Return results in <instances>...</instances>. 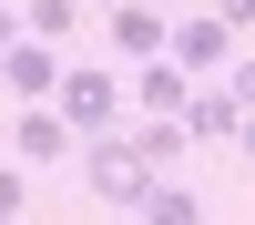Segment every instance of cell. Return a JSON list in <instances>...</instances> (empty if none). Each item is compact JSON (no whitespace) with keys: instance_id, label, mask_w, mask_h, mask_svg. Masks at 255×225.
I'll return each instance as SVG.
<instances>
[{"instance_id":"8","label":"cell","mask_w":255,"mask_h":225,"mask_svg":"<svg viewBox=\"0 0 255 225\" xmlns=\"http://www.w3.org/2000/svg\"><path fill=\"white\" fill-rule=\"evenodd\" d=\"M235 123H245V102L225 92V82H194V102H184V133H194V143H235Z\"/></svg>"},{"instance_id":"17","label":"cell","mask_w":255,"mask_h":225,"mask_svg":"<svg viewBox=\"0 0 255 225\" xmlns=\"http://www.w3.org/2000/svg\"><path fill=\"white\" fill-rule=\"evenodd\" d=\"M82 10H123V0H82Z\"/></svg>"},{"instance_id":"9","label":"cell","mask_w":255,"mask_h":225,"mask_svg":"<svg viewBox=\"0 0 255 225\" xmlns=\"http://www.w3.org/2000/svg\"><path fill=\"white\" fill-rule=\"evenodd\" d=\"M133 225H204V195L174 184V174H153V184L133 195Z\"/></svg>"},{"instance_id":"7","label":"cell","mask_w":255,"mask_h":225,"mask_svg":"<svg viewBox=\"0 0 255 225\" xmlns=\"http://www.w3.org/2000/svg\"><path fill=\"white\" fill-rule=\"evenodd\" d=\"M163 31H174V20H163L153 0H123V10H102V41H113V51H133V61H153V51H163Z\"/></svg>"},{"instance_id":"13","label":"cell","mask_w":255,"mask_h":225,"mask_svg":"<svg viewBox=\"0 0 255 225\" xmlns=\"http://www.w3.org/2000/svg\"><path fill=\"white\" fill-rule=\"evenodd\" d=\"M225 92H235L245 113H255V51H235V61H225Z\"/></svg>"},{"instance_id":"5","label":"cell","mask_w":255,"mask_h":225,"mask_svg":"<svg viewBox=\"0 0 255 225\" xmlns=\"http://www.w3.org/2000/svg\"><path fill=\"white\" fill-rule=\"evenodd\" d=\"M51 82H61V41H41V31L0 41V92H20V102H51Z\"/></svg>"},{"instance_id":"6","label":"cell","mask_w":255,"mask_h":225,"mask_svg":"<svg viewBox=\"0 0 255 225\" xmlns=\"http://www.w3.org/2000/svg\"><path fill=\"white\" fill-rule=\"evenodd\" d=\"M123 92H133V113H153V123H184V102H194V72H174V61H143L133 82H123Z\"/></svg>"},{"instance_id":"14","label":"cell","mask_w":255,"mask_h":225,"mask_svg":"<svg viewBox=\"0 0 255 225\" xmlns=\"http://www.w3.org/2000/svg\"><path fill=\"white\" fill-rule=\"evenodd\" d=\"M204 10H215V20H225V31H235V41L255 31V0H204Z\"/></svg>"},{"instance_id":"12","label":"cell","mask_w":255,"mask_h":225,"mask_svg":"<svg viewBox=\"0 0 255 225\" xmlns=\"http://www.w3.org/2000/svg\"><path fill=\"white\" fill-rule=\"evenodd\" d=\"M20 205H31V184H20V154H10V164H0V225H10Z\"/></svg>"},{"instance_id":"15","label":"cell","mask_w":255,"mask_h":225,"mask_svg":"<svg viewBox=\"0 0 255 225\" xmlns=\"http://www.w3.org/2000/svg\"><path fill=\"white\" fill-rule=\"evenodd\" d=\"M0 41H20V0H0Z\"/></svg>"},{"instance_id":"11","label":"cell","mask_w":255,"mask_h":225,"mask_svg":"<svg viewBox=\"0 0 255 225\" xmlns=\"http://www.w3.org/2000/svg\"><path fill=\"white\" fill-rule=\"evenodd\" d=\"M20 31H41V41H72V31H82V0H20Z\"/></svg>"},{"instance_id":"4","label":"cell","mask_w":255,"mask_h":225,"mask_svg":"<svg viewBox=\"0 0 255 225\" xmlns=\"http://www.w3.org/2000/svg\"><path fill=\"white\" fill-rule=\"evenodd\" d=\"M0 133H10V154H20V164H72V154H82V133L61 123V102H20Z\"/></svg>"},{"instance_id":"2","label":"cell","mask_w":255,"mask_h":225,"mask_svg":"<svg viewBox=\"0 0 255 225\" xmlns=\"http://www.w3.org/2000/svg\"><path fill=\"white\" fill-rule=\"evenodd\" d=\"M51 102H61V123H72V133H113L133 92H123V72H113V61H61Z\"/></svg>"},{"instance_id":"1","label":"cell","mask_w":255,"mask_h":225,"mask_svg":"<svg viewBox=\"0 0 255 225\" xmlns=\"http://www.w3.org/2000/svg\"><path fill=\"white\" fill-rule=\"evenodd\" d=\"M153 184V164H143L133 133H82V195L113 205V215H133V195Z\"/></svg>"},{"instance_id":"3","label":"cell","mask_w":255,"mask_h":225,"mask_svg":"<svg viewBox=\"0 0 255 225\" xmlns=\"http://www.w3.org/2000/svg\"><path fill=\"white\" fill-rule=\"evenodd\" d=\"M163 61H174V72H194V82H225V61H235V31H225L215 10H184L174 31H163Z\"/></svg>"},{"instance_id":"10","label":"cell","mask_w":255,"mask_h":225,"mask_svg":"<svg viewBox=\"0 0 255 225\" xmlns=\"http://www.w3.org/2000/svg\"><path fill=\"white\" fill-rule=\"evenodd\" d=\"M133 143H143V164H153V174H174V164L194 154V133H184V123H153V113L133 123Z\"/></svg>"},{"instance_id":"16","label":"cell","mask_w":255,"mask_h":225,"mask_svg":"<svg viewBox=\"0 0 255 225\" xmlns=\"http://www.w3.org/2000/svg\"><path fill=\"white\" fill-rule=\"evenodd\" d=\"M235 154H245V164H255V113H245V123H235Z\"/></svg>"}]
</instances>
